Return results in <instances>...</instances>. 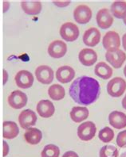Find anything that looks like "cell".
Wrapping results in <instances>:
<instances>
[{
	"mask_svg": "<svg viewBox=\"0 0 126 157\" xmlns=\"http://www.w3.org/2000/svg\"><path fill=\"white\" fill-rule=\"evenodd\" d=\"M69 93L75 102L79 105H89L99 98L101 86L96 78L83 75L73 81Z\"/></svg>",
	"mask_w": 126,
	"mask_h": 157,
	"instance_id": "1",
	"label": "cell"
},
{
	"mask_svg": "<svg viewBox=\"0 0 126 157\" xmlns=\"http://www.w3.org/2000/svg\"><path fill=\"white\" fill-rule=\"evenodd\" d=\"M126 90V81L121 77H115L107 84V92L113 98L122 96Z\"/></svg>",
	"mask_w": 126,
	"mask_h": 157,
	"instance_id": "2",
	"label": "cell"
},
{
	"mask_svg": "<svg viewBox=\"0 0 126 157\" xmlns=\"http://www.w3.org/2000/svg\"><path fill=\"white\" fill-rule=\"evenodd\" d=\"M61 36L63 40L68 42H73L78 38L80 31L78 25L73 22H66L62 24L59 30Z\"/></svg>",
	"mask_w": 126,
	"mask_h": 157,
	"instance_id": "3",
	"label": "cell"
},
{
	"mask_svg": "<svg viewBox=\"0 0 126 157\" xmlns=\"http://www.w3.org/2000/svg\"><path fill=\"white\" fill-rule=\"evenodd\" d=\"M97 127L93 121H85L82 123L78 128V137L83 141L91 140L96 135Z\"/></svg>",
	"mask_w": 126,
	"mask_h": 157,
	"instance_id": "4",
	"label": "cell"
},
{
	"mask_svg": "<svg viewBox=\"0 0 126 157\" xmlns=\"http://www.w3.org/2000/svg\"><path fill=\"white\" fill-rule=\"evenodd\" d=\"M27 95L21 90H14L8 96L7 101L10 107L15 109H19L26 106L27 103Z\"/></svg>",
	"mask_w": 126,
	"mask_h": 157,
	"instance_id": "5",
	"label": "cell"
},
{
	"mask_svg": "<svg viewBox=\"0 0 126 157\" xmlns=\"http://www.w3.org/2000/svg\"><path fill=\"white\" fill-rule=\"evenodd\" d=\"M91 9L85 4L78 5L74 10V17L77 23L81 25L87 24L92 18Z\"/></svg>",
	"mask_w": 126,
	"mask_h": 157,
	"instance_id": "6",
	"label": "cell"
},
{
	"mask_svg": "<svg viewBox=\"0 0 126 157\" xmlns=\"http://www.w3.org/2000/svg\"><path fill=\"white\" fill-rule=\"evenodd\" d=\"M102 44L107 51H116L120 49V38L118 33L109 31L103 36Z\"/></svg>",
	"mask_w": 126,
	"mask_h": 157,
	"instance_id": "7",
	"label": "cell"
},
{
	"mask_svg": "<svg viewBox=\"0 0 126 157\" xmlns=\"http://www.w3.org/2000/svg\"><path fill=\"white\" fill-rule=\"evenodd\" d=\"M106 61L114 68H120L122 67L123 63L126 60L125 52L121 49H117L116 51H107L105 53Z\"/></svg>",
	"mask_w": 126,
	"mask_h": 157,
	"instance_id": "8",
	"label": "cell"
},
{
	"mask_svg": "<svg viewBox=\"0 0 126 157\" xmlns=\"http://www.w3.org/2000/svg\"><path fill=\"white\" fill-rule=\"evenodd\" d=\"M36 78L43 84H50L54 80L55 72L51 67L47 65H41L35 70Z\"/></svg>",
	"mask_w": 126,
	"mask_h": 157,
	"instance_id": "9",
	"label": "cell"
},
{
	"mask_svg": "<svg viewBox=\"0 0 126 157\" xmlns=\"http://www.w3.org/2000/svg\"><path fill=\"white\" fill-rule=\"evenodd\" d=\"M14 81L18 87L27 89L32 86L35 81V77L32 73L27 70H21L14 76Z\"/></svg>",
	"mask_w": 126,
	"mask_h": 157,
	"instance_id": "10",
	"label": "cell"
},
{
	"mask_svg": "<svg viewBox=\"0 0 126 157\" xmlns=\"http://www.w3.org/2000/svg\"><path fill=\"white\" fill-rule=\"evenodd\" d=\"M96 20L97 25L101 29H107L110 28L114 21L110 10H108L107 8H102L98 10L96 16Z\"/></svg>",
	"mask_w": 126,
	"mask_h": 157,
	"instance_id": "11",
	"label": "cell"
},
{
	"mask_svg": "<svg viewBox=\"0 0 126 157\" xmlns=\"http://www.w3.org/2000/svg\"><path fill=\"white\" fill-rule=\"evenodd\" d=\"M37 119L36 113L32 109H24L18 116V122L22 128L24 129H27L36 124Z\"/></svg>",
	"mask_w": 126,
	"mask_h": 157,
	"instance_id": "12",
	"label": "cell"
},
{
	"mask_svg": "<svg viewBox=\"0 0 126 157\" xmlns=\"http://www.w3.org/2000/svg\"><path fill=\"white\" fill-rule=\"evenodd\" d=\"M67 52V44L62 40H54L48 47V54L52 58L59 59L65 56Z\"/></svg>",
	"mask_w": 126,
	"mask_h": 157,
	"instance_id": "13",
	"label": "cell"
},
{
	"mask_svg": "<svg viewBox=\"0 0 126 157\" xmlns=\"http://www.w3.org/2000/svg\"><path fill=\"white\" fill-rule=\"evenodd\" d=\"M101 32L97 28L91 27L85 31L83 34V42L89 47H94L100 43Z\"/></svg>",
	"mask_w": 126,
	"mask_h": 157,
	"instance_id": "14",
	"label": "cell"
},
{
	"mask_svg": "<svg viewBox=\"0 0 126 157\" xmlns=\"http://www.w3.org/2000/svg\"><path fill=\"white\" fill-rule=\"evenodd\" d=\"M37 113L43 118L52 117L55 112V107L53 102L50 100H40L37 104Z\"/></svg>",
	"mask_w": 126,
	"mask_h": 157,
	"instance_id": "15",
	"label": "cell"
},
{
	"mask_svg": "<svg viewBox=\"0 0 126 157\" xmlns=\"http://www.w3.org/2000/svg\"><path fill=\"white\" fill-rule=\"evenodd\" d=\"M75 76V71L72 67L64 65L58 67L56 71V78L62 83H68L71 82Z\"/></svg>",
	"mask_w": 126,
	"mask_h": 157,
	"instance_id": "16",
	"label": "cell"
},
{
	"mask_svg": "<svg viewBox=\"0 0 126 157\" xmlns=\"http://www.w3.org/2000/svg\"><path fill=\"white\" fill-rule=\"evenodd\" d=\"M78 59L84 66H93L97 60V52L92 48H83L78 54Z\"/></svg>",
	"mask_w": 126,
	"mask_h": 157,
	"instance_id": "17",
	"label": "cell"
},
{
	"mask_svg": "<svg viewBox=\"0 0 126 157\" xmlns=\"http://www.w3.org/2000/svg\"><path fill=\"white\" fill-rule=\"evenodd\" d=\"M110 125L116 129H122L126 127V114L121 111L114 110L109 115Z\"/></svg>",
	"mask_w": 126,
	"mask_h": 157,
	"instance_id": "18",
	"label": "cell"
},
{
	"mask_svg": "<svg viewBox=\"0 0 126 157\" xmlns=\"http://www.w3.org/2000/svg\"><path fill=\"white\" fill-rule=\"evenodd\" d=\"M21 7L26 14L38 15L41 13L43 5L40 1H22Z\"/></svg>",
	"mask_w": 126,
	"mask_h": 157,
	"instance_id": "19",
	"label": "cell"
},
{
	"mask_svg": "<svg viewBox=\"0 0 126 157\" xmlns=\"http://www.w3.org/2000/svg\"><path fill=\"white\" fill-rule=\"evenodd\" d=\"M89 112L85 106H74L70 113V118L75 123H81L89 117Z\"/></svg>",
	"mask_w": 126,
	"mask_h": 157,
	"instance_id": "20",
	"label": "cell"
},
{
	"mask_svg": "<svg viewBox=\"0 0 126 157\" xmlns=\"http://www.w3.org/2000/svg\"><path fill=\"white\" fill-rule=\"evenodd\" d=\"M24 138L28 144H31V145H35L41 141L42 138H43V132L39 128L30 127V128L26 129V132L24 133Z\"/></svg>",
	"mask_w": 126,
	"mask_h": 157,
	"instance_id": "21",
	"label": "cell"
},
{
	"mask_svg": "<svg viewBox=\"0 0 126 157\" xmlns=\"http://www.w3.org/2000/svg\"><path fill=\"white\" fill-rule=\"evenodd\" d=\"M94 73L97 76L100 77L103 79H109L112 77L113 71L108 63L101 61L97 63V65L95 66Z\"/></svg>",
	"mask_w": 126,
	"mask_h": 157,
	"instance_id": "22",
	"label": "cell"
},
{
	"mask_svg": "<svg viewBox=\"0 0 126 157\" xmlns=\"http://www.w3.org/2000/svg\"><path fill=\"white\" fill-rule=\"evenodd\" d=\"M19 133V128L14 121H6L3 122V133L5 139H14Z\"/></svg>",
	"mask_w": 126,
	"mask_h": 157,
	"instance_id": "23",
	"label": "cell"
},
{
	"mask_svg": "<svg viewBox=\"0 0 126 157\" xmlns=\"http://www.w3.org/2000/svg\"><path fill=\"white\" fill-rule=\"evenodd\" d=\"M110 12L116 18H124L126 14V2L124 1H116L112 2L110 7Z\"/></svg>",
	"mask_w": 126,
	"mask_h": 157,
	"instance_id": "24",
	"label": "cell"
},
{
	"mask_svg": "<svg viewBox=\"0 0 126 157\" xmlns=\"http://www.w3.org/2000/svg\"><path fill=\"white\" fill-rule=\"evenodd\" d=\"M48 94L52 100L60 101L64 98L66 95V90L62 85L53 84L49 87Z\"/></svg>",
	"mask_w": 126,
	"mask_h": 157,
	"instance_id": "25",
	"label": "cell"
},
{
	"mask_svg": "<svg viewBox=\"0 0 126 157\" xmlns=\"http://www.w3.org/2000/svg\"><path fill=\"white\" fill-rule=\"evenodd\" d=\"M60 149L55 144H50L44 147L41 152L42 157H59Z\"/></svg>",
	"mask_w": 126,
	"mask_h": 157,
	"instance_id": "26",
	"label": "cell"
},
{
	"mask_svg": "<svg viewBox=\"0 0 126 157\" xmlns=\"http://www.w3.org/2000/svg\"><path fill=\"white\" fill-rule=\"evenodd\" d=\"M98 138L103 143H109L114 138V131L110 127H105L99 132Z\"/></svg>",
	"mask_w": 126,
	"mask_h": 157,
	"instance_id": "27",
	"label": "cell"
},
{
	"mask_svg": "<svg viewBox=\"0 0 126 157\" xmlns=\"http://www.w3.org/2000/svg\"><path fill=\"white\" fill-rule=\"evenodd\" d=\"M117 147L113 145L103 146L99 151V157H118Z\"/></svg>",
	"mask_w": 126,
	"mask_h": 157,
	"instance_id": "28",
	"label": "cell"
},
{
	"mask_svg": "<svg viewBox=\"0 0 126 157\" xmlns=\"http://www.w3.org/2000/svg\"><path fill=\"white\" fill-rule=\"evenodd\" d=\"M116 144L121 148L126 147V129L120 132L116 136Z\"/></svg>",
	"mask_w": 126,
	"mask_h": 157,
	"instance_id": "29",
	"label": "cell"
},
{
	"mask_svg": "<svg viewBox=\"0 0 126 157\" xmlns=\"http://www.w3.org/2000/svg\"><path fill=\"white\" fill-rule=\"evenodd\" d=\"M70 1H53V3L58 7H66L70 4Z\"/></svg>",
	"mask_w": 126,
	"mask_h": 157,
	"instance_id": "30",
	"label": "cell"
},
{
	"mask_svg": "<svg viewBox=\"0 0 126 157\" xmlns=\"http://www.w3.org/2000/svg\"><path fill=\"white\" fill-rule=\"evenodd\" d=\"M9 149H10V147H9L7 142L3 141V153H2V156L6 157L8 155V153H9Z\"/></svg>",
	"mask_w": 126,
	"mask_h": 157,
	"instance_id": "31",
	"label": "cell"
},
{
	"mask_svg": "<svg viewBox=\"0 0 126 157\" xmlns=\"http://www.w3.org/2000/svg\"><path fill=\"white\" fill-rule=\"evenodd\" d=\"M62 157H79V155L76 153L75 151H66V152L63 154Z\"/></svg>",
	"mask_w": 126,
	"mask_h": 157,
	"instance_id": "32",
	"label": "cell"
},
{
	"mask_svg": "<svg viewBox=\"0 0 126 157\" xmlns=\"http://www.w3.org/2000/svg\"><path fill=\"white\" fill-rule=\"evenodd\" d=\"M9 8H10V2H7V1H5L3 2V12L7 11Z\"/></svg>",
	"mask_w": 126,
	"mask_h": 157,
	"instance_id": "33",
	"label": "cell"
},
{
	"mask_svg": "<svg viewBox=\"0 0 126 157\" xmlns=\"http://www.w3.org/2000/svg\"><path fill=\"white\" fill-rule=\"evenodd\" d=\"M8 79V73L6 70H3V84H6Z\"/></svg>",
	"mask_w": 126,
	"mask_h": 157,
	"instance_id": "34",
	"label": "cell"
},
{
	"mask_svg": "<svg viewBox=\"0 0 126 157\" xmlns=\"http://www.w3.org/2000/svg\"><path fill=\"white\" fill-rule=\"evenodd\" d=\"M122 45L124 49L126 51V33L122 36Z\"/></svg>",
	"mask_w": 126,
	"mask_h": 157,
	"instance_id": "35",
	"label": "cell"
},
{
	"mask_svg": "<svg viewBox=\"0 0 126 157\" xmlns=\"http://www.w3.org/2000/svg\"><path fill=\"white\" fill-rule=\"evenodd\" d=\"M121 104H122L123 108H124V109L126 110V94H125V96H124V98H123L122 101H121Z\"/></svg>",
	"mask_w": 126,
	"mask_h": 157,
	"instance_id": "36",
	"label": "cell"
},
{
	"mask_svg": "<svg viewBox=\"0 0 126 157\" xmlns=\"http://www.w3.org/2000/svg\"><path fill=\"white\" fill-rule=\"evenodd\" d=\"M123 21H124V25H126V14H125V16L124 17V18H123Z\"/></svg>",
	"mask_w": 126,
	"mask_h": 157,
	"instance_id": "37",
	"label": "cell"
},
{
	"mask_svg": "<svg viewBox=\"0 0 126 157\" xmlns=\"http://www.w3.org/2000/svg\"><path fill=\"white\" fill-rule=\"evenodd\" d=\"M124 76L126 77V64H125V67H124Z\"/></svg>",
	"mask_w": 126,
	"mask_h": 157,
	"instance_id": "38",
	"label": "cell"
},
{
	"mask_svg": "<svg viewBox=\"0 0 126 157\" xmlns=\"http://www.w3.org/2000/svg\"><path fill=\"white\" fill-rule=\"evenodd\" d=\"M124 156H126V153H125V154H124V155H122V157H124Z\"/></svg>",
	"mask_w": 126,
	"mask_h": 157,
	"instance_id": "39",
	"label": "cell"
}]
</instances>
